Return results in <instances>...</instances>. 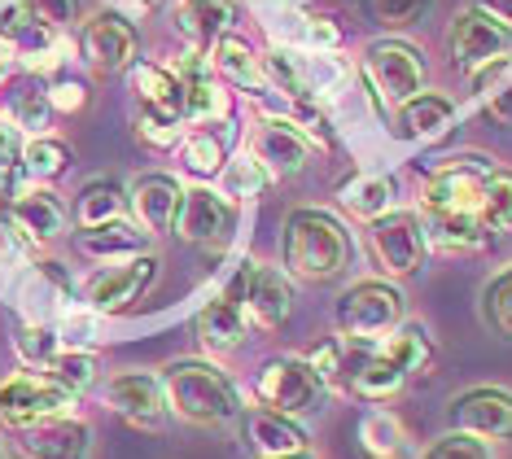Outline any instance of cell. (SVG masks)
I'll return each instance as SVG.
<instances>
[{"instance_id": "obj_1", "label": "cell", "mask_w": 512, "mask_h": 459, "mask_svg": "<svg viewBox=\"0 0 512 459\" xmlns=\"http://www.w3.org/2000/svg\"><path fill=\"white\" fill-rule=\"evenodd\" d=\"M162 390H167V407L180 420L202 429L228 425L232 416H241V394L232 385V376L224 368L206 359H180L162 372Z\"/></svg>"}, {"instance_id": "obj_2", "label": "cell", "mask_w": 512, "mask_h": 459, "mask_svg": "<svg viewBox=\"0 0 512 459\" xmlns=\"http://www.w3.org/2000/svg\"><path fill=\"white\" fill-rule=\"evenodd\" d=\"M281 258L298 280H333L351 267V232L324 210H294L285 219Z\"/></svg>"}, {"instance_id": "obj_3", "label": "cell", "mask_w": 512, "mask_h": 459, "mask_svg": "<svg viewBox=\"0 0 512 459\" xmlns=\"http://www.w3.org/2000/svg\"><path fill=\"white\" fill-rule=\"evenodd\" d=\"M75 394L49 372H9L0 381V425L5 429H31L40 420L71 416Z\"/></svg>"}, {"instance_id": "obj_4", "label": "cell", "mask_w": 512, "mask_h": 459, "mask_svg": "<svg viewBox=\"0 0 512 459\" xmlns=\"http://www.w3.org/2000/svg\"><path fill=\"white\" fill-rule=\"evenodd\" d=\"M324 385H320V376L316 368H311L307 359H298V355H281V359H267L263 368H259V398H263V407H272V411H285V416H316L320 403H324Z\"/></svg>"}, {"instance_id": "obj_5", "label": "cell", "mask_w": 512, "mask_h": 459, "mask_svg": "<svg viewBox=\"0 0 512 459\" xmlns=\"http://www.w3.org/2000/svg\"><path fill=\"white\" fill-rule=\"evenodd\" d=\"M364 75H368V88H377L381 105H403L425 84V57L416 44L377 40L364 53Z\"/></svg>"}, {"instance_id": "obj_6", "label": "cell", "mask_w": 512, "mask_h": 459, "mask_svg": "<svg viewBox=\"0 0 512 459\" xmlns=\"http://www.w3.org/2000/svg\"><path fill=\"white\" fill-rule=\"evenodd\" d=\"M403 324V293L386 285V280H364L337 306V328L346 337L372 341V337H386Z\"/></svg>"}, {"instance_id": "obj_7", "label": "cell", "mask_w": 512, "mask_h": 459, "mask_svg": "<svg viewBox=\"0 0 512 459\" xmlns=\"http://www.w3.org/2000/svg\"><path fill=\"white\" fill-rule=\"evenodd\" d=\"M491 175H495V158H486V153H460V158L442 162V171L425 184V210H438V215L477 210Z\"/></svg>"}, {"instance_id": "obj_8", "label": "cell", "mask_w": 512, "mask_h": 459, "mask_svg": "<svg viewBox=\"0 0 512 459\" xmlns=\"http://www.w3.org/2000/svg\"><path fill=\"white\" fill-rule=\"evenodd\" d=\"M79 53L92 70L101 75H119V70H132L136 66V53H141V35L136 27L119 14H97L84 22L79 31Z\"/></svg>"}, {"instance_id": "obj_9", "label": "cell", "mask_w": 512, "mask_h": 459, "mask_svg": "<svg viewBox=\"0 0 512 459\" xmlns=\"http://www.w3.org/2000/svg\"><path fill=\"white\" fill-rule=\"evenodd\" d=\"M508 49H512V27L495 22L491 14H482V9H464V14L451 22V57H456V66H464L469 75L499 62V57H508Z\"/></svg>"}, {"instance_id": "obj_10", "label": "cell", "mask_w": 512, "mask_h": 459, "mask_svg": "<svg viewBox=\"0 0 512 459\" xmlns=\"http://www.w3.org/2000/svg\"><path fill=\"white\" fill-rule=\"evenodd\" d=\"M372 250H377L381 267L390 276H416L425 263V232L421 219L407 215V210H390V215L372 219Z\"/></svg>"}, {"instance_id": "obj_11", "label": "cell", "mask_w": 512, "mask_h": 459, "mask_svg": "<svg viewBox=\"0 0 512 459\" xmlns=\"http://www.w3.org/2000/svg\"><path fill=\"white\" fill-rule=\"evenodd\" d=\"M451 429L469 433V438H482V442L512 438V394L495 390V385L464 390L456 403H451Z\"/></svg>"}, {"instance_id": "obj_12", "label": "cell", "mask_w": 512, "mask_h": 459, "mask_svg": "<svg viewBox=\"0 0 512 459\" xmlns=\"http://www.w3.org/2000/svg\"><path fill=\"white\" fill-rule=\"evenodd\" d=\"M241 433H246V446L254 459H302L307 455V429L298 425L294 416L272 407H254L241 416Z\"/></svg>"}, {"instance_id": "obj_13", "label": "cell", "mask_w": 512, "mask_h": 459, "mask_svg": "<svg viewBox=\"0 0 512 459\" xmlns=\"http://www.w3.org/2000/svg\"><path fill=\"white\" fill-rule=\"evenodd\" d=\"M106 403L119 411L123 420H132V425L141 429H158L162 420H167V390H162V381L154 372H119L110 376L106 385Z\"/></svg>"}, {"instance_id": "obj_14", "label": "cell", "mask_w": 512, "mask_h": 459, "mask_svg": "<svg viewBox=\"0 0 512 459\" xmlns=\"http://www.w3.org/2000/svg\"><path fill=\"white\" fill-rule=\"evenodd\" d=\"M241 311L259 328H281L289 320V311H294V293H289L285 276L263 263L241 267Z\"/></svg>"}, {"instance_id": "obj_15", "label": "cell", "mask_w": 512, "mask_h": 459, "mask_svg": "<svg viewBox=\"0 0 512 459\" xmlns=\"http://www.w3.org/2000/svg\"><path fill=\"white\" fill-rule=\"evenodd\" d=\"M232 223H237V210H232L224 197L211 193V188H189V193L180 197V210H176L171 228L189 245H219L232 232Z\"/></svg>"}, {"instance_id": "obj_16", "label": "cell", "mask_w": 512, "mask_h": 459, "mask_svg": "<svg viewBox=\"0 0 512 459\" xmlns=\"http://www.w3.org/2000/svg\"><path fill=\"white\" fill-rule=\"evenodd\" d=\"M92 429L79 416H53L31 429H18V451L27 459H88Z\"/></svg>"}, {"instance_id": "obj_17", "label": "cell", "mask_w": 512, "mask_h": 459, "mask_svg": "<svg viewBox=\"0 0 512 459\" xmlns=\"http://www.w3.org/2000/svg\"><path fill=\"white\" fill-rule=\"evenodd\" d=\"M154 272H158V258L141 254V258H127V263L110 267V272L92 276V285H88L92 311H123V306H132L149 285H154Z\"/></svg>"}, {"instance_id": "obj_18", "label": "cell", "mask_w": 512, "mask_h": 459, "mask_svg": "<svg viewBox=\"0 0 512 459\" xmlns=\"http://www.w3.org/2000/svg\"><path fill=\"white\" fill-rule=\"evenodd\" d=\"M171 75H176L180 88H184V119H193V123H219L228 114V97L219 92V84L211 79V57L184 53L180 62L171 66Z\"/></svg>"}, {"instance_id": "obj_19", "label": "cell", "mask_w": 512, "mask_h": 459, "mask_svg": "<svg viewBox=\"0 0 512 459\" xmlns=\"http://www.w3.org/2000/svg\"><path fill=\"white\" fill-rule=\"evenodd\" d=\"M421 232H425V245H434L442 254H477L495 241V232L477 219V210H456V215L425 210Z\"/></svg>"}, {"instance_id": "obj_20", "label": "cell", "mask_w": 512, "mask_h": 459, "mask_svg": "<svg viewBox=\"0 0 512 459\" xmlns=\"http://www.w3.org/2000/svg\"><path fill=\"white\" fill-rule=\"evenodd\" d=\"M254 158L267 167V175H294L307 167V158H311L307 132L285 119H267L259 132H254Z\"/></svg>"}, {"instance_id": "obj_21", "label": "cell", "mask_w": 512, "mask_h": 459, "mask_svg": "<svg viewBox=\"0 0 512 459\" xmlns=\"http://www.w3.org/2000/svg\"><path fill=\"white\" fill-rule=\"evenodd\" d=\"M451 119H456V105L442 97V92H416L403 105H394L390 132L394 140H434L447 132Z\"/></svg>"}, {"instance_id": "obj_22", "label": "cell", "mask_w": 512, "mask_h": 459, "mask_svg": "<svg viewBox=\"0 0 512 459\" xmlns=\"http://www.w3.org/2000/svg\"><path fill=\"white\" fill-rule=\"evenodd\" d=\"M0 215H9V223L27 241H53L66 232V206L57 202V193H49V188H22L9 202V210H0Z\"/></svg>"}, {"instance_id": "obj_23", "label": "cell", "mask_w": 512, "mask_h": 459, "mask_svg": "<svg viewBox=\"0 0 512 459\" xmlns=\"http://www.w3.org/2000/svg\"><path fill=\"white\" fill-rule=\"evenodd\" d=\"M75 245L79 254L97 258V263H127V258H141L149 250V232L127 219H114V223H97V228H79Z\"/></svg>"}, {"instance_id": "obj_24", "label": "cell", "mask_w": 512, "mask_h": 459, "mask_svg": "<svg viewBox=\"0 0 512 459\" xmlns=\"http://www.w3.org/2000/svg\"><path fill=\"white\" fill-rule=\"evenodd\" d=\"M372 341H359V337H329V341H320L316 350L307 355V363L316 368L320 376V385L324 390H351V381H355V372L364 368V359L372 355Z\"/></svg>"}, {"instance_id": "obj_25", "label": "cell", "mask_w": 512, "mask_h": 459, "mask_svg": "<svg viewBox=\"0 0 512 459\" xmlns=\"http://www.w3.org/2000/svg\"><path fill=\"white\" fill-rule=\"evenodd\" d=\"M180 197L184 188L171 180V175H141L132 184V215H136V228L145 232H167L176 223V210H180Z\"/></svg>"}, {"instance_id": "obj_26", "label": "cell", "mask_w": 512, "mask_h": 459, "mask_svg": "<svg viewBox=\"0 0 512 459\" xmlns=\"http://www.w3.org/2000/svg\"><path fill=\"white\" fill-rule=\"evenodd\" d=\"M246 311H241V302H232L228 293H219L215 302L202 306V315H197V337H202V346L211 350V355H232V350L246 346Z\"/></svg>"}, {"instance_id": "obj_27", "label": "cell", "mask_w": 512, "mask_h": 459, "mask_svg": "<svg viewBox=\"0 0 512 459\" xmlns=\"http://www.w3.org/2000/svg\"><path fill=\"white\" fill-rule=\"evenodd\" d=\"M5 110L9 119H14V127H22V132H44L53 119V101H49V88L40 84L36 70H22V75H14L5 88Z\"/></svg>"}, {"instance_id": "obj_28", "label": "cell", "mask_w": 512, "mask_h": 459, "mask_svg": "<svg viewBox=\"0 0 512 459\" xmlns=\"http://www.w3.org/2000/svg\"><path fill=\"white\" fill-rule=\"evenodd\" d=\"M132 79H136V92H141V101H145V114H158V119H167V123L184 119V88L171 70H162L154 62H136Z\"/></svg>"}, {"instance_id": "obj_29", "label": "cell", "mask_w": 512, "mask_h": 459, "mask_svg": "<svg viewBox=\"0 0 512 459\" xmlns=\"http://www.w3.org/2000/svg\"><path fill=\"white\" fill-rule=\"evenodd\" d=\"M211 70L232 79L237 88H263V62L241 35H219L211 44Z\"/></svg>"}, {"instance_id": "obj_30", "label": "cell", "mask_w": 512, "mask_h": 459, "mask_svg": "<svg viewBox=\"0 0 512 459\" xmlns=\"http://www.w3.org/2000/svg\"><path fill=\"white\" fill-rule=\"evenodd\" d=\"M232 18V0H180V31L197 44H215L219 35H228Z\"/></svg>"}, {"instance_id": "obj_31", "label": "cell", "mask_w": 512, "mask_h": 459, "mask_svg": "<svg viewBox=\"0 0 512 459\" xmlns=\"http://www.w3.org/2000/svg\"><path fill=\"white\" fill-rule=\"evenodd\" d=\"M359 442H364V455L372 459H412V438L390 411H368L359 420Z\"/></svg>"}, {"instance_id": "obj_32", "label": "cell", "mask_w": 512, "mask_h": 459, "mask_svg": "<svg viewBox=\"0 0 512 459\" xmlns=\"http://www.w3.org/2000/svg\"><path fill=\"white\" fill-rule=\"evenodd\" d=\"M377 350H381V355H386L403 376L425 372L429 363H434V341H429V333H425L421 324H399L394 333H386V341H381Z\"/></svg>"}, {"instance_id": "obj_33", "label": "cell", "mask_w": 512, "mask_h": 459, "mask_svg": "<svg viewBox=\"0 0 512 459\" xmlns=\"http://www.w3.org/2000/svg\"><path fill=\"white\" fill-rule=\"evenodd\" d=\"M469 88H473V97H482L486 114H491L495 123H512V62L508 57H499V62L473 70Z\"/></svg>"}, {"instance_id": "obj_34", "label": "cell", "mask_w": 512, "mask_h": 459, "mask_svg": "<svg viewBox=\"0 0 512 459\" xmlns=\"http://www.w3.org/2000/svg\"><path fill=\"white\" fill-rule=\"evenodd\" d=\"M123 206H127V193L119 180H88L79 188L75 219H79V228H97V223L123 219Z\"/></svg>"}, {"instance_id": "obj_35", "label": "cell", "mask_w": 512, "mask_h": 459, "mask_svg": "<svg viewBox=\"0 0 512 459\" xmlns=\"http://www.w3.org/2000/svg\"><path fill=\"white\" fill-rule=\"evenodd\" d=\"M342 206L351 210V215L359 219H381V215H390V206H394V184L386 180V175H355V180H346L342 184Z\"/></svg>"}, {"instance_id": "obj_36", "label": "cell", "mask_w": 512, "mask_h": 459, "mask_svg": "<svg viewBox=\"0 0 512 459\" xmlns=\"http://www.w3.org/2000/svg\"><path fill=\"white\" fill-rule=\"evenodd\" d=\"M403 381L407 376L394 368V363L381 355V350H372V355L364 359V368L355 372V381H351V394L359 398H368V403H386V398H394L403 390Z\"/></svg>"}, {"instance_id": "obj_37", "label": "cell", "mask_w": 512, "mask_h": 459, "mask_svg": "<svg viewBox=\"0 0 512 459\" xmlns=\"http://www.w3.org/2000/svg\"><path fill=\"white\" fill-rule=\"evenodd\" d=\"M22 171L31 175V180L49 184V180H62L66 171H71V149L62 145V140L53 136H36L22 145Z\"/></svg>"}, {"instance_id": "obj_38", "label": "cell", "mask_w": 512, "mask_h": 459, "mask_svg": "<svg viewBox=\"0 0 512 459\" xmlns=\"http://www.w3.org/2000/svg\"><path fill=\"white\" fill-rule=\"evenodd\" d=\"M180 162L189 175H197V180H211V175H224L228 149L215 132H193V136L180 140Z\"/></svg>"}, {"instance_id": "obj_39", "label": "cell", "mask_w": 512, "mask_h": 459, "mask_svg": "<svg viewBox=\"0 0 512 459\" xmlns=\"http://www.w3.org/2000/svg\"><path fill=\"white\" fill-rule=\"evenodd\" d=\"M477 219L486 223L491 232L512 228V175L495 171L482 188V202H477Z\"/></svg>"}, {"instance_id": "obj_40", "label": "cell", "mask_w": 512, "mask_h": 459, "mask_svg": "<svg viewBox=\"0 0 512 459\" xmlns=\"http://www.w3.org/2000/svg\"><path fill=\"white\" fill-rule=\"evenodd\" d=\"M44 372H49L53 381H62L71 394H79V390H88V385L97 381V359H92L88 350H66L62 346V355H57Z\"/></svg>"}, {"instance_id": "obj_41", "label": "cell", "mask_w": 512, "mask_h": 459, "mask_svg": "<svg viewBox=\"0 0 512 459\" xmlns=\"http://www.w3.org/2000/svg\"><path fill=\"white\" fill-rule=\"evenodd\" d=\"M14 350L22 363H31V368H49V363L62 355V337L53 333V328H22V333L14 337Z\"/></svg>"}, {"instance_id": "obj_42", "label": "cell", "mask_w": 512, "mask_h": 459, "mask_svg": "<svg viewBox=\"0 0 512 459\" xmlns=\"http://www.w3.org/2000/svg\"><path fill=\"white\" fill-rule=\"evenodd\" d=\"M259 62H263V79H267V84H276L281 92H289V97H302V92H307V84H302V62L294 53L276 49V53L259 57Z\"/></svg>"}, {"instance_id": "obj_43", "label": "cell", "mask_w": 512, "mask_h": 459, "mask_svg": "<svg viewBox=\"0 0 512 459\" xmlns=\"http://www.w3.org/2000/svg\"><path fill=\"white\" fill-rule=\"evenodd\" d=\"M267 167L254 153H246V158H232V167H224V184H228V193L232 197H254L259 188H267Z\"/></svg>"}, {"instance_id": "obj_44", "label": "cell", "mask_w": 512, "mask_h": 459, "mask_svg": "<svg viewBox=\"0 0 512 459\" xmlns=\"http://www.w3.org/2000/svg\"><path fill=\"white\" fill-rule=\"evenodd\" d=\"M486 320H491L499 337H512V267L499 272L491 289H486Z\"/></svg>"}, {"instance_id": "obj_45", "label": "cell", "mask_w": 512, "mask_h": 459, "mask_svg": "<svg viewBox=\"0 0 512 459\" xmlns=\"http://www.w3.org/2000/svg\"><path fill=\"white\" fill-rule=\"evenodd\" d=\"M429 9V0H364V14L381 27H412Z\"/></svg>"}, {"instance_id": "obj_46", "label": "cell", "mask_w": 512, "mask_h": 459, "mask_svg": "<svg viewBox=\"0 0 512 459\" xmlns=\"http://www.w3.org/2000/svg\"><path fill=\"white\" fill-rule=\"evenodd\" d=\"M425 459H491L482 438H469V433H451V438H442L438 446H429Z\"/></svg>"}, {"instance_id": "obj_47", "label": "cell", "mask_w": 512, "mask_h": 459, "mask_svg": "<svg viewBox=\"0 0 512 459\" xmlns=\"http://www.w3.org/2000/svg\"><path fill=\"white\" fill-rule=\"evenodd\" d=\"M31 5V14H36L40 27H49L62 35L66 22H75V9H79V0H27Z\"/></svg>"}, {"instance_id": "obj_48", "label": "cell", "mask_w": 512, "mask_h": 459, "mask_svg": "<svg viewBox=\"0 0 512 459\" xmlns=\"http://www.w3.org/2000/svg\"><path fill=\"white\" fill-rule=\"evenodd\" d=\"M176 127H180V123H167V119H158V114H141V127H136V132H141L145 145L167 149V145H176V140H180Z\"/></svg>"}, {"instance_id": "obj_49", "label": "cell", "mask_w": 512, "mask_h": 459, "mask_svg": "<svg viewBox=\"0 0 512 459\" xmlns=\"http://www.w3.org/2000/svg\"><path fill=\"white\" fill-rule=\"evenodd\" d=\"M22 167V136L18 127L0 123V171H18Z\"/></svg>"}, {"instance_id": "obj_50", "label": "cell", "mask_w": 512, "mask_h": 459, "mask_svg": "<svg viewBox=\"0 0 512 459\" xmlns=\"http://www.w3.org/2000/svg\"><path fill=\"white\" fill-rule=\"evenodd\" d=\"M49 101H53V110H62V114H75L79 105H84V84H57V88H49Z\"/></svg>"}, {"instance_id": "obj_51", "label": "cell", "mask_w": 512, "mask_h": 459, "mask_svg": "<svg viewBox=\"0 0 512 459\" xmlns=\"http://www.w3.org/2000/svg\"><path fill=\"white\" fill-rule=\"evenodd\" d=\"M302 40L316 44V49H329V44H337V27L329 18H311L307 27H302Z\"/></svg>"}, {"instance_id": "obj_52", "label": "cell", "mask_w": 512, "mask_h": 459, "mask_svg": "<svg viewBox=\"0 0 512 459\" xmlns=\"http://www.w3.org/2000/svg\"><path fill=\"white\" fill-rule=\"evenodd\" d=\"M473 9H482V14H491L495 22L512 27V0H473Z\"/></svg>"}, {"instance_id": "obj_53", "label": "cell", "mask_w": 512, "mask_h": 459, "mask_svg": "<svg viewBox=\"0 0 512 459\" xmlns=\"http://www.w3.org/2000/svg\"><path fill=\"white\" fill-rule=\"evenodd\" d=\"M136 5H141V9H158L162 0H136Z\"/></svg>"}, {"instance_id": "obj_54", "label": "cell", "mask_w": 512, "mask_h": 459, "mask_svg": "<svg viewBox=\"0 0 512 459\" xmlns=\"http://www.w3.org/2000/svg\"><path fill=\"white\" fill-rule=\"evenodd\" d=\"M0 62H5V53H0Z\"/></svg>"}]
</instances>
